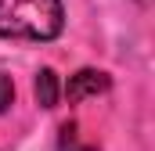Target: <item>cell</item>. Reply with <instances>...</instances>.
Here are the masks:
<instances>
[{"instance_id":"6da1fadb","label":"cell","mask_w":155,"mask_h":151,"mask_svg":"<svg viewBox=\"0 0 155 151\" xmlns=\"http://www.w3.org/2000/svg\"><path fill=\"white\" fill-rule=\"evenodd\" d=\"M61 0H0V36L47 43L61 33Z\"/></svg>"},{"instance_id":"7a4b0ae2","label":"cell","mask_w":155,"mask_h":151,"mask_svg":"<svg viewBox=\"0 0 155 151\" xmlns=\"http://www.w3.org/2000/svg\"><path fill=\"white\" fill-rule=\"evenodd\" d=\"M108 86H112L108 72H101V69H79V72L69 76V83H65V97H69V104H79V101H87V97L105 94Z\"/></svg>"},{"instance_id":"3957f363","label":"cell","mask_w":155,"mask_h":151,"mask_svg":"<svg viewBox=\"0 0 155 151\" xmlns=\"http://www.w3.org/2000/svg\"><path fill=\"white\" fill-rule=\"evenodd\" d=\"M33 94H36V104H40V108H54L58 97H61L58 72H54V69H40V72H36V83H33Z\"/></svg>"},{"instance_id":"277c9868","label":"cell","mask_w":155,"mask_h":151,"mask_svg":"<svg viewBox=\"0 0 155 151\" xmlns=\"http://www.w3.org/2000/svg\"><path fill=\"white\" fill-rule=\"evenodd\" d=\"M58 151H97V148L79 140V126L76 122H65V126L58 130Z\"/></svg>"},{"instance_id":"5b68a950","label":"cell","mask_w":155,"mask_h":151,"mask_svg":"<svg viewBox=\"0 0 155 151\" xmlns=\"http://www.w3.org/2000/svg\"><path fill=\"white\" fill-rule=\"evenodd\" d=\"M11 104H15V83H11V76L0 72V115L7 112Z\"/></svg>"}]
</instances>
